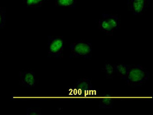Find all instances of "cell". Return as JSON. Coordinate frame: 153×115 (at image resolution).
<instances>
[{
	"mask_svg": "<svg viewBox=\"0 0 153 115\" xmlns=\"http://www.w3.org/2000/svg\"><path fill=\"white\" fill-rule=\"evenodd\" d=\"M150 78V73L140 65H129L125 80L127 84L133 87H140Z\"/></svg>",
	"mask_w": 153,
	"mask_h": 115,
	"instance_id": "cell-1",
	"label": "cell"
},
{
	"mask_svg": "<svg viewBox=\"0 0 153 115\" xmlns=\"http://www.w3.org/2000/svg\"><path fill=\"white\" fill-rule=\"evenodd\" d=\"M120 19L118 16L108 13H103L102 18L98 23V28L101 31L108 35H113L114 32L118 29Z\"/></svg>",
	"mask_w": 153,
	"mask_h": 115,
	"instance_id": "cell-2",
	"label": "cell"
},
{
	"mask_svg": "<svg viewBox=\"0 0 153 115\" xmlns=\"http://www.w3.org/2000/svg\"><path fill=\"white\" fill-rule=\"evenodd\" d=\"M70 58H83L89 59L92 55V44L84 40H78L70 46Z\"/></svg>",
	"mask_w": 153,
	"mask_h": 115,
	"instance_id": "cell-3",
	"label": "cell"
},
{
	"mask_svg": "<svg viewBox=\"0 0 153 115\" xmlns=\"http://www.w3.org/2000/svg\"><path fill=\"white\" fill-rule=\"evenodd\" d=\"M48 57L58 58L62 56L65 40L62 36L48 37Z\"/></svg>",
	"mask_w": 153,
	"mask_h": 115,
	"instance_id": "cell-4",
	"label": "cell"
},
{
	"mask_svg": "<svg viewBox=\"0 0 153 115\" xmlns=\"http://www.w3.org/2000/svg\"><path fill=\"white\" fill-rule=\"evenodd\" d=\"M129 10L134 15H141L150 7L151 0H128Z\"/></svg>",
	"mask_w": 153,
	"mask_h": 115,
	"instance_id": "cell-5",
	"label": "cell"
},
{
	"mask_svg": "<svg viewBox=\"0 0 153 115\" xmlns=\"http://www.w3.org/2000/svg\"><path fill=\"white\" fill-rule=\"evenodd\" d=\"M19 83L24 87L32 88L37 83L35 73L32 72H22L19 74Z\"/></svg>",
	"mask_w": 153,
	"mask_h": 115,
	"instance_id": "cell-6",
	"label": "cell"
},
{
	"mask_svg": "<svg viewBox=\"0 0 153 115\" xmlns=\"http://www.w3.org/2000/svg\"><path fill=\"white\" fill-rule=\"evenodd\" d=\"M75 90H71V91H82V93L86 94L87 91H91L92 84L91 80L88 79H82L76 82L74 87Z\"/></svg>",
	"mask_w": 153,
	"mask_h": 115,
	"instance_id": "cell-7",
	"label": "cell"
},
{
	"mask_svg": "<svg viewBox=\"0 0 153 115\" xmlns=\"http://www.w3.org/2000/svg\"><path fill=\"white\" fill-rule=\"evenodd\" d=\"M114 99L110 95H106L101 98L99 102L100 108H112Z\"/></svg>",
	"mask_w": 153,
	"mask_h": 115,
	"instance_id": "cell-8",
	"label": "cell"
},
{
	"mask_svg": "<svg viewBox=\"0 0 153 115\" xmlns=\"http://www.w3.org/2000/svg\"><path fill=\"white\" fill-rule=\"evenodd\" d=\"M115 73L122 79H125L128 70V65L125 64H115Z\"/></svg>",
	"mask_w": 153,
	"mask_h": 115,
	"instance_id": "cell-9",
	"label": "cell"
},
{
	"mask_svg": "<svg viewBox=\"0 0 153 115\" xmlns=\"http://www.w3.org/2000/svg\"><path fill=\"white\" fill-rule=\"evenodd\" d=\"M102 71L106 74L107 79H112L115 74V65L110 63H106L102 68Z\"/></svg>",
	"mask_w": 153,
	"mask_h": 115,
	"instance_id": "cell-10",
	"label": "cell"
},
{
	"mask_svg": "<svg viewBox=\"0 0 153 115\" xmlns=\"http://www.w3.org/2000/svg\"><path fill=\"white\" fill-rule=\"evenodd\" d=\"M78 0H55V5L63 7L75 8Z\"/></svg>",
	"mask_w": 153,
	"mask_h": 115,
	"instance_id": "cell-11",
	"label": "cell"
},
{
	"mask_svg": "<svg viewBox=\"0 0 153 115\" xmlns=\"http://www.w3.org/2000/svg\"><path fill=\"white\" fill-rule=\"evenodd\" d=\"M46 1L47 0H24V4L27 7L35 8L42 7Z\"/></svg>",
	"mask_w": 153,
	"mask_h": 115,
	"instance_id": "cell-12",
	"label": "cell"
},
{
	"mask_svg": "<svg viewBox=\"0 0 153 115\" xmlns=\"http://www.w3.org/2000/svg\"><path fill=\"white\" fill-rule=\"evenodd\" d=\"M6 23L5 8H0V29L3 28Z\"/></svg>",
	"mask_w": 153,
	"mask_h": 115,
	"instance_id": "cell-13",
	"label": "cell"
},
{
	"mask_svg": "<svg viewBox=\"0 0 153 115\" xmlns=\"http://www.w3.org/2000/svg\"><path fill=\"white\" fill-rule=\"evenodd\" d=\"M42 114V111L40 109L35 108H27V115H40Z\"/></svg>",
	"mask_w": 153,
	"mask_h": 115,
	"instance_id": "cell-14",
	"label": "cell"
}]
</instances>
